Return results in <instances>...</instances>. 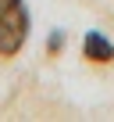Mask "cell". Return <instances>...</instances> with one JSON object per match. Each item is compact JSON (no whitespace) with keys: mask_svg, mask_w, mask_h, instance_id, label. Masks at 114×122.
I'll list each match as a JSON object with an SVG mask.
<instances>
[{"mask_svg":"<svg viewBox=\"0 0 114 122\" xmlns=\"http://www.w3.org/2000/svg\"><path fill=\"white\" fill-rule=\"evenodd\" d=\"M29 36V11L22 0H0V57H14Z\"/></svg>","mask_w":114,"mask_h":122,"instance_id":"cell-1","label":"cell"},{"mask_svg":"<svg viewBox=\"0 0 114 122\" xmlns=\"http://www.w3.org/2000/svg\"><path fill=\"white\" fill-rule=\"evenodd\" d=\"M46 50H50V54H61V50H64V32H50Z\"/></svg>","mask_w":114,"mask_h":122,"instance_id":"cell-3","label":"cell"},{"mask_svg":"<svg viewBox=\"0 0 114 122\" xmlns=\"http://www.w3.org/2000/svg\"><path fill=\"white\" fill-rule=\"evenodd\" d=\"M82 54L89 57V61H114V43L103 36V32H86V40H82Z\"/></svg>","mask_w":114,"mask_h":122,"instance_id":"cell-2","label":"cell"}]
</instances>
